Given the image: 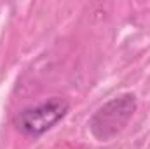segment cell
Listing matches in <instances>:
<instances>
[{"instance_id":"2","label":"cell","mask_w":150,"mask_h":149,"mask_svg":"<svg viewBox=\"0 0 150 149\" xmlns=\"http://www.w3.org/2000/svg\"><path fill=\"white\" fill-rule=\"evenodd\" d=\"M68 109H70V104L65 98L54 97L37 107L21 111L14 117V123L18 130H21L23 133L30 137H38L47 130H51L58 121H61L67 116Z\"/></svg>"},{"instance_id":"1","label":"cell","mask_w":150,"mask_h":149,"mask_svg":"<svg viewBox=\"0 0 150 149\" xmlns=\"http://www.w3.org/2000/svg\"><path fill=\"white\" fill-rule=\"evenodd\" d=\"M134 111H136V97L133 93H124L117 98H112L94 112V116L89 121V128L96 139L108 140L127 125Z\"/></svg>"}]
</instances>
